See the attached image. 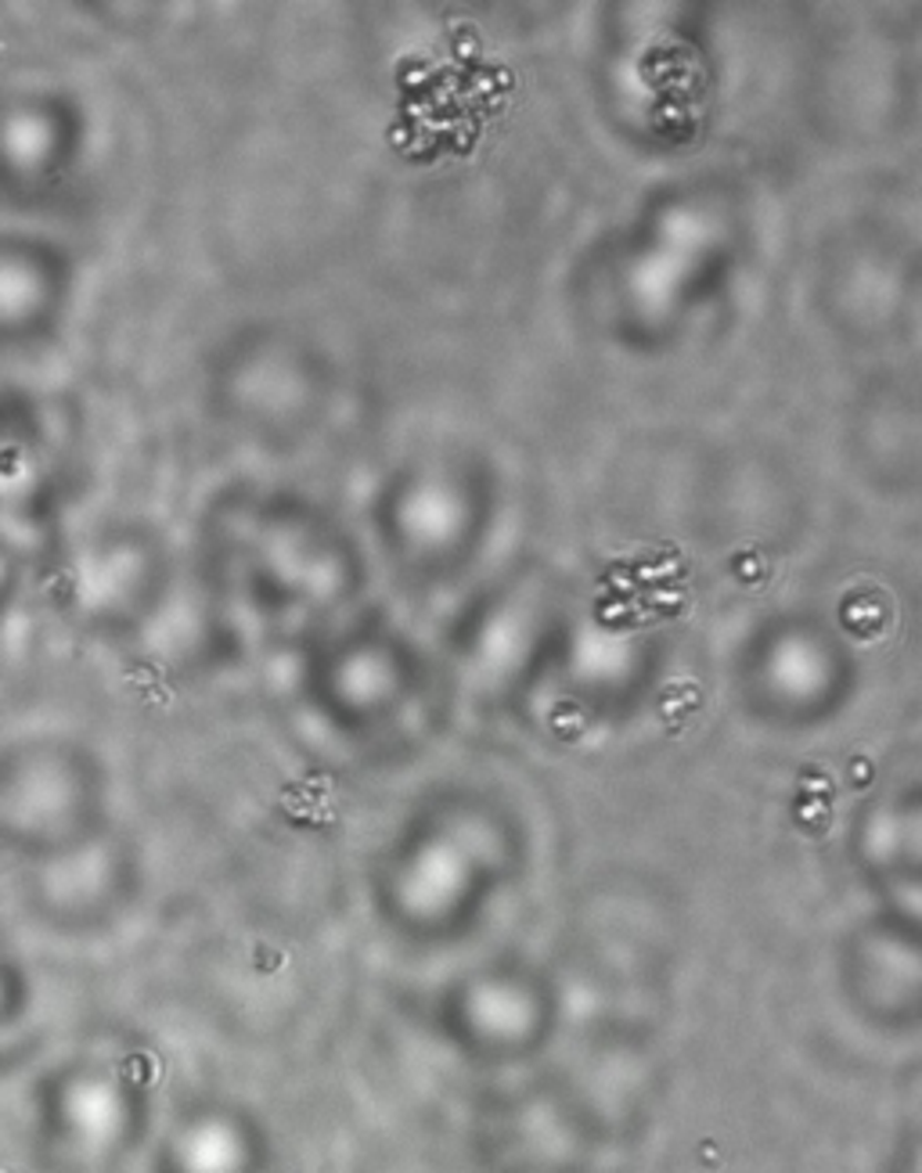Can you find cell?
<instances>
[{
  "mask_svg": "<svg viewBox=\"0 0 922 1173\" xmlns=\"http://www.w3.org/2000/svg\"><path fill=\"white\" fill-rule=\"evenodd\" d=\"M533 864V832L512 795L483 781L432 785L368 857L365 904L393 944L447 954L475 939Z\"/></svg>",
  "mask_w": 922,
  "mask_h": 1173,
  "instance_id": "cell-1",
  "label": "cell"
},
{
  "mask_svg": "<svg viewBox=\"0 0 922 1173\" xmlns=\"http://www.w3.org/2000/svg\"><path fill=\"white\" fill-rule=\"evenodd\" d=\"M739 256L742 216L720 187L659 192L605 253V317L631 346H667L728 292Z\"/></svg>",
  "mask_w": 922,
  "mask_h": 1173,
  "instance_id": "cell-2",
  "label": "cell"
},
{
  "mask_svg": "<svg viewBox=\"0 0 922 1173\" xmlns=\"http://www.w3.org/2000/svg\"><path fill=\"white\" fill-rule=\"evenodd\" d=\"M224 584L274 634L317 637L350 619L365 558L336 518L293 494H245L224 515Z\"/></svg>",
  "mask_w": 922,
  "mask_h": 1173,
  "instance_id": "cell-3",
  "label": "cell"
},
{
  "mask_svg": "<svg viewBox=\"0 0 922 1173\" xmlns=\"http://www.w3.org/2000/svg\"><path fill=\"white\" fill-rule=\"evenodd\" d=\"M368 523L400 576L443 584L483 555L498 523V475L458 446L418 451L371 490Z\"/></svg>",
  "mask_w": 922,
  "mask_h": 1173,
  "instance_id": "cell-4",
  "label": "cell"
},
{
  "mask_svg": "<svg viewBox=\"0 0 922 1173\" xmlns=\"http://www.w3.org/2000/svg\"><path fill=\"white\" fill-rule=\"evenodd\" d=\"M155 1091L144 1066L120 1051L58 1059L29 1091V1141L48 1173H120L155 1131Z\"/></svg>",
  "mask_w": 922,
  "mask_h": 1173,
  "instance_id": "cell-5",
  "label": "cell"
},
{
  "mask_svg": "<svg viewBox=\"0 0 922 1173\" xmlns=\"http://www.w3.org/2000/svg\"><path fill=\"white\" fill-rule=\"evenodd\" d=\"M566 997L552 965L519 950L461 965L429 1001L437 1040L475 1069H523L552 1051Z\"/></svg>",
  "mask_w": 922,
  "mask_h": 1173,
  "instance_id": "cell-6",
  "label": "cell"
},
{
  "mask_svg": "<svg viewBox=\"0 0 922 1173\" xmlns=\"http://www.w3.org/2000/svg\"><path fill=\"white\" fill-rule=\"evenodd\" d=\"M731 677L746 717L800 734L847 713L861 688V662L832 622L786 608L742 637Z\"/></svg>",
  "mask_w": 922,
  "mask_h": 1173,
  "instance_id": "cell-7",
  "label": "cell"
},
{
  "mask_svg": "<svg viewBox=\"0 0 922 1173\" xmlns=\"http://www.w3.org/2000/svg\"><path fill=\"white\" fill-rule=\"evenodd\" d=\"M422 688L426 662L414 641L379 619H342L303 651V702L321 728L350 742L393 731Z\"/></svg>",
  "mask_w": 922,
  "mask_h": 1173,
  "instance_id": "cell-8",
  "label": "cell"
},
{
  "mask_svg": "<svg viewBox=\"0 0 922 1173\" xmlns=\"http://www.w3.org/2000/svg\"><path fill=\"white\" fill-rule=\"evenodd\" d=\"M112 829L101 766L69 745H37L0 763V850L22 867Z\"/></svg>",
  "mask_w": 922,
  "mask_h": 1173,
  "instance_id": "cell-9",
  "label": "cell"
},
{
  "mask_svg": "<svg viewBox=\"0 0 922 1173\" xmlns=\"http://www.w3.org/2000/svg\"><path fill=\"white\" fill-rule=\"evenodd\" d=\"M832 990L847 1016L879 1037L922 1026V915L872 904L832 947Z\"/></svg>",
  "mask_w": 922,
  "mask_h": 1173,
  "instance_id": "cell-10",
  "label": "cell"
},
{
  "mask_svg": "<svg viewBox=\"0 0 922 1173\" xmlns=\"http://www.w3.org/2000/svg\"><path fill=\"white\" fill-rule=\"evenodd\" d=\"M144 878L137 846L112 824L91 843L22 867V901L48 933L91 939L137 907Z\"/></svg>",
  "mask_w": 922,
  "mask_h": 1173,
  "instance_id": "cell-11",
  "label": "cell"
},
{
  "mask_svg": "<svg viewBox=\"0 0 922 1173\" xmlns=\"http://www.w3.org/2000/svg\"><path fill=\"white\" fill-rule=\"evenodd\" d=\"M224 403L256 440L307 432L328 408L331 371L307 339L288 328H253L227 353Z\"/></svg>",
  "mask_w": 922,
  "mask_h": 1173,
  "instance_id": "cell-12",
  "label": "cell"
},
{
  "mask_svg": "<svg viewBox=\"0 0 922 1173\" xmlns=\"http://www.w3.org/2000/svg\"><path fill=\"white\" fill-rule=\"evenodd\" d=\"M141 1160L144 1173H274L278 1141L245 1098L195 1094L155 1120Z\"/></svg>",
  "mask_w": 922,
  "mask_h": 1173,
  "instance_id": "cell-13",
  "label": "cell"
},
{
  "mask_svg": "<svg viewBox=\"0 0 922 1173\" xmlns=\"http://www.w3.org/2000/svg\"><path fill=\"white\" fill-rule=\"evenodd\" d=\"M843 857L872 904L922 910V792L915 781L861 795L843 824Z\"/></svg>",
  "mask_w": 922,
  "mask_h": 1173,
  "instance_id": "cell-14",
  "label": "cell"
},
{
  "mask_svg": "<svg viewBox=\"0 0 922 1173\" xmlns=\"http://www.w3.org/2000/svg\"><path fill=\"white\" fill-rule=\"evenodd\" d=\"M40 1045V994L33 968L0 922V1080L22 1069Z\"/></svg>",
  "mask_w": 922,
  "mask_h": 1173,
  "instance_id": "cell-15",
  "label": "cell"
}]
</instances>
